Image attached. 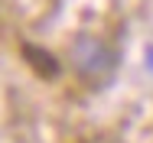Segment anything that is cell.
<instances>
[{"label": "cell", "instance_id": "obj_1", "mask_svg": "<svg viewBox=\"0 0 153 143\" xmlns=\"http://www.w3.org/2000/svg\"><path fill=\"white\" fill-rule=\"evenodd\" d=\"M68 59H72L75 75L94 88L108 85L114 68H117V52L98 36H78L72 42V49H68Z\"/></svg>", "mask_w": 153, "mask_h": 143}]
</instances>
